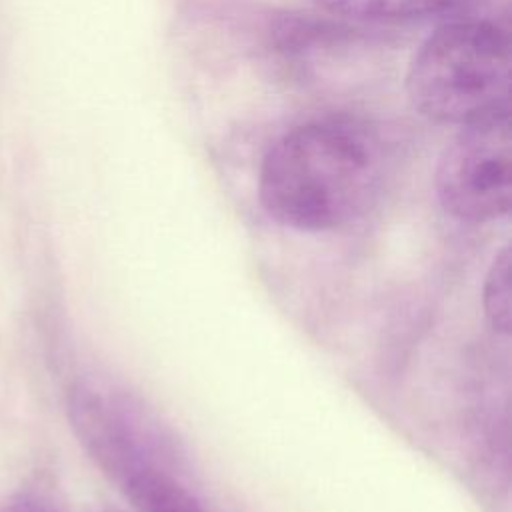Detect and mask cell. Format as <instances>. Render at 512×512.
Listing matches in <instances>:
<instances>
[{
  "mask_svg": "<svg viewBox=\"0 0 512 512\" xmlns=\"http://www.w3.org/2000/svg\"><path fill=\"white\" fill-rule=\"evenodd\" d=\"M384 176L380 140L346 118L310 120L266 150L258 198L278 224L300 232L338 230L376 200Z\"/></svg>",
  "mask_w": 512,
  "mask_h": 512,
  "instance_id": "obj_1",
  "label": "cell"
},
{
  "mask_svg": "<svg viewBox=\"0 0 512 512\" xmlns=\"http://www.w3.org/2000/svg\"><path fill=\"white\" fill-rule=\"evenodd\" d=\"M68 418L92 462L140 512H208L172 434L136 396L78 380L68 392Z\"/></svg>",
  "mask_w": 512,
  "mask_h": 512,
  "instance_id": "obj_2",
  "label": "cell"
},
{
  "mask_svg": "<svg viewBox=\"0 0 512 512\" xmlns=\"http://www.w3.org/2000/svg\"><path fill=\"white\" fill-rule=\"evenodd\" d=\"M510 66L508 28L480 18L450 20L414 52L406 94L426 120L460 128L510 110Z\"/></svg>",
  "mask_w": 512,
  "mask_h": 512,
  "instance_id": "obj_3",
  "label": "cell"
},
{
  "mask_svg": "<svg viewBox=\"0 0 512 512\" xmlns=\"http://www.w3.org/2000/svg\"><path fill=\"white\" fill-rule=\"evenodd\" d=\"M434 190L442 210L470 224L508 214L512 202L510 110H500L456 130L444 146Z\"/></svg>",
  "mask_w": 512,
  "mask_h": 512,
  "instance_id": "obj_4",
  "label": "cell"
},
{
  "mask_svg": "<svg viewBox=\"0 0 512 512\" xmlns=\"http://www.w3.org/2000/svg\"><path fill=\"white\" fill-rule=\"evenodd\" d=\"M332 14L362 20H410L456 12L472 0H316Z\"/></svg>",
  "mask_w": 512,
  "mask_h": 512,
  "instance_id": "obj_5",
  "label": "cell"
},
{
  "mask_svg": "<svg viewBox=\"0 0 512 512\" xmlns=\"http://www.w3.org/2000/svg\"><path fill=\"white\" fill-rule=\"evenodd\" d=\"M510 248L504 246L492 260L488 274L484 278L482 288V306L484 316L490 326L500 332H510V318H512V300H510Z\"/></svg>",
  "mask_w": 512,
  "mask_h": 512,
  "instance_id": "obj_6",
  "label": "cell"
},
{
  "mask_svg": "<svg viewBox=\"0 0 512 512\" xmlns=\"http://www.w3.org/2000/svg\"><path fill=\"white\" fill-rule=\"evenodd\" d=\"M0 512H58V510L36 494H18L8 504H4Z\"/></svg>",
  "mask_w": 512,
  "mask_h": 512,
  "instance_id": "obj_7",
  "label": "cell"
}]
</instances>
